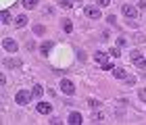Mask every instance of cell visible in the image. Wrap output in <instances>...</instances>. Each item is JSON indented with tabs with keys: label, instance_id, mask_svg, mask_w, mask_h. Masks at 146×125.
Segmentation results:
<instances>
[{
	"label": "cell",
	"instance_id": "25",
	"mask_svg": "<svg viewBox=\"0 0 146 125\" xmlns=\"http://www.w3.org/2000/svg\"><path fill=\"white\" fill-rule=\"evenodd\" d=\"M77 58L84 63V61H86V52H84V50H77Z\"/></svg>",
	"mask_w": 146,
	"mask_h": 125
},
{
	"label": "cell",
	"instance_id": "18",
	"mask_svg": "<svg viewBox=\"0 0 146 125\" xmlns=\"http://www.w3.org/2000/svg\"><path fill=\"white\" fill-rule=\"evenodd\" d=\"M100 104H102V102L96 100V98H88V106H90V108H98Z\"/></svg>",
	"mask_w": 146,
	"mask_h": 125
},
{
	"label": "cell",
	"instance_id": "14",
	"mask_svg": "<svg viewBox=\"0 0 146 125\" xmlns=\"http://www.w3.org/2000/svg\"><path fill=\"white\" fill-rule=\"evenodd\" d=\"M63 31H65V34H71V31H73V23H71V19H63Z\"/></svg>",
	"mask_w": 146,
	"mask_h": 125
},
{
	"label": "cell",
	"instance_id": "8",
	"mask_svg": "<svg viewBox=\"0 0 146 125\" xmlns=\"http://www.w3.org/2000/svg\"><path fill=\"white\" fill-rule=\"evenodd\" d=\"M84 13H86V17H88V19H100V11H98L96 6H86Z\"/></svg>",
	"mask_w": 146,
	"mask_h": 125
},
{
	"label": "cell",
	"instance_id": "22",
	"mask_svg": "<svg viewBox=\"0 0 146 125\" xmlns=\"http://www.w3.org/2000/svg\"><path fill=\"white\" fill-rule=\"evenodd\" d=\"M102 69L104 71H113V69H115V65H113L111 61H107V63H102Z\"/></svg>",
	"mask_w": 146,
	"mask_h": 125
},
{
	"label": "cell",
	"instance_id": "20",
	"mask_svg": "<svg viewBox=\"0 0 146 125\" xmlns=\"http://www.w3.org/2000/svg\"><path fill=\"white\" fill-rule=\"evenodd\" d=\"M58 4H61V9H71V6H73L71 0H58Z\"/></svg>",
	"mask_w": 146,
	"mask_h": 125
},
{
	"label": "cell",
	"instance_id": "23",
	"mask_svg": "<svg viewBox=\"0 0 146 125\" xmlns=\"http://www.w3.org/2000/svg\"><path fill=\"white\" fill-rule=\"evenodd\" d=\"M34 31H36L38 36H42V34H44L46 29H44V25H36V27H34Z\"/></svg>",
	"mask_w": 146,
	"mask_h": 125
},
{
	"label": "cell",
	"instance_id": "11",
	"mask_svg": "<svg viewBox=\"0 0 146 125\" xmlns=\"http://www.w3.org/2000/svg\"><path fill=\"white\" fill-rule=\"evenodd\" d=\"M113 77H117V79H125V77H127V71H125L123 67H115V69H113Z\"/></svg>",
	"mask_w": 146,
	"mask_h": 125
},
{
	"label": "cell",
	"instance_id": "15",
	"mask_svg": "<svg viewBox=\"0 0 146 125\" xmlns=\"http://www.w3.org/2000/svg\"><path fill=\"white\" fill-rule=\"evenodd\" d=\"M38 4H40V0H23V6H25V9H36Z\"/></svg>",
	"mask_w": 146,
	"mask_h": 125
},
{
	"label": "cell",
	"instance_id": "26",
	"mask_svg": "<svg viewBox=\"0 0 146 125\" xmlns=\"http://www.w3.org/2000/svg\"><path fill=\"white\" fill-rule=\"evenodd\" d=\"M92 121H94V123H100V121H102V115H100V113H96L94 117H92Z\"/></svg>",
	"mask_w": 146,
	"mask_h": 125
},
{
	"label": "cell",
	"instance_id": "31",
	"mask_svg": "<svg viewBox=\"0 0 146 125\" xmlns=\"http://www.w3.org/2000/svg\"><path fill=\"white\" fill-rule=\"evenodd\" d=\"M71 2H82V0H71Z\"/></svg>",
	"mask_w": 146,
	"mask_h": 125
},
{
	"label": "cell",
	"instance_id": "21",
	"mask_svg": "<svg viewBox=\"0 0 146 125\" xmlns=\"http://www.w3.org/2000/svg\"><path fill=\"white\" fill-rule=\"evenodd\" d=\"M138 98H140L142 102H146V88H140V90H138Z\"/></svg>",
	"mask_w": 146,
	"mask_h": 125
},
{
	"label": "cell",
	"instance_id": "3",
	"mask_svg": "<svg viewBox=\"0 0 146 125\" xmlns=\"http://www.w3.org/2000/svg\"><path fill=\"white\" fill-rule=\"evenodd\" d=\"M31 96H34V94H29V92L21 90V92H17V94H15V102H17V104H21V106H25V104H29Z\"/></svg>",
	"mask_w": 146,
	"mask_h": 125
},
{
	"label": "cell",
	"instance_id": "2",
	"mask_svg": "<svg viewBox=\"0 0 146 125\" xmlns=\"http://www.w3.org/2000/svg\"><path fill=\"white\" fill-rule=\"evenodd\" d=\"M58 88H61V92H63V94H67V96H73V94H75V83H73L71 79H67V77L61 79Z\"/></svg>",
	"mask_w": 146,
	"mask_h": 125
},
{
	"label": "cell",
	"instance_id": "1",
	"mask_svg": "<svg viewBox=\"0 0 146 125\" xmlns=\"http://www.w3.org/2000/svg\"><path fill=\"white\" fill-rule=\"evenodd\" d=\"M129 56H131V63L136 65V69H140V71H144V67H146V56L144 54H140V50H131L129 52Z\"/></svg>",
	"mask_w": 146,
	"mask_h": 125
},
{
	"label": "cell",
	"instance_id": "16",
	"mask_svg": "<svg viewBox=\"0 0 146 125\" xmlns=\"http://www.w3.org/2000/svg\"><path fill=\"white\" fill-rule=\"evenodd\" d=\"M31 94H34V98H42L44 88H42V85H34V92H31Z\"/></svg>",
	"mask_w": 146,
	"mask_h": 125
},
{
	"label": "cell",
	"instance_id": "7",
	"mask_svg": "<svg viewBox=\"0 0 146 125\" xmlns=\"http://www.w3.org/2000/svg\"><path fill=\"white\" fill-rule=\"evenodd\" d=\"M36 110H38L40 115H50L52 113V104L50 102H38L36 104Z\"/></svg>",
	"mask_w": 146,
	"mask_h": 125
},
{
	"label": "cell",
	"instance_id": "19",
	"mask_svg": "<svg viewBox=\"0 0 146 125\" xmlns=\"http://www.w3.org/2000/svg\"><path fill=\"white\" fill-rule=\"evenodd\" d=\"M109 54H111L113 58H119V56H121V52H119V46H113V48L109 50Z\"/></svg>",
	"mask_w": 146,
	"mask_h": 125
},
{
	"label": "cell",
	"instance_id": "9",
	"mask_svg": "<svg viewBox=\"0 0 146 125\" xmlns=\"http://www.w3.org/2000/svg\"><path fill=\"white\" fill-rule=\"evenodd\" d=\"M67 123H71V125H82V123H84V121H82V115H79L77 110H73V113L69 115Z\"/></svg>",
	"mask_w": 146,
	"mask_h": 125
},
{
	"label": "cell",
	"instance_id": "24",
	"mask_svg": "<svg viewBox=\"0 0 146 125\" xmlns=\"http://www.w3.org/2000/svg\"><path fill=\"white\" fill-rule=\"evenodd\" d=\"M125 44H127V40H125L123 36H121V38H117V46H119V48H121V46H125Z\"/></svg>",
	"mask_w": 146,
	"mask_h": 125
},
{
	"label": "cell",
	"instance_id": "10",
	"mask_svg": "<svg viewBox=\"0 0 146 125\" xmlns=\"http://www.w3.org/2000/svg\"><path fill=\"white\" fill-rule=\"evenodd\" d=\"M21 61L19 58H4V67H11V69H17V67H21Z\"/></svg>",
	"mask_w": 146,
	"mask_h": 125
},
{
	"label": "cell",
	"instance_id": "5",
	"mask_svg": "<svg viewBox=\"0 0 146 125\" xmlns=\"http://www.w3.org/2000/svg\"><path fill=\"white\" fill-rule=\"evenodd\" d=\"M2 48L6 52H17L19 50V44L13 40V38H4V40H2Z\"/></svg>",
	"mask_w": 146,
	"mask_h": 125
},
{
	"label": "cell",
	"instance_id": "29",
	"mask_svg": "<svg viewBox=\"0 0 146 125\" xmlns=\"http://www.w3.org/2000/svg\"><path fill=\"white\" fill-rule=\"evenodd\" d=\"M107 21H109V23H111V25H117V19H115V17H113V15H111V17H109V19H107Z\"/></svg>",
	"mask_w": 146,
	"mask_h": 125
},
{
	"label": "cell",
	"instance_id": "17",
	"mask_svg": "<svg viewBox=\"0 0 146 125\" xmlns=\"http://www.w3.org/2000/svg\"><path fill=\"white\" fill-rule=\"evenodd\" d=\"M0 19H2V23L6 25V23H11V13L9 11H2L0 13Z\"/></svg>",
	"mask_w": 146,
	"mask_h": 125
},
{
	"label": "cell",
	"instance_id": "27",
	"mask_svg": "<svg viewBox=\"0 0 146 125\" xmlns=\"http://www.w3.org/2000/svg\"><path fill=\"white\" fill-rule=\"evenodd\" d=\"M96 4H100V6H109V4H111V0H96Z\"/></svg>",
	"mask_w": 146,
	"mask_h": 125
},
{
	"label": "cell",
	"instance_id": "4",
	"mask_svg": "<svg viewBox=\"0 0 146 125\" xmlns=\"http://www.w3.org/2000/svg\"><path fill=\"white\" fill-rule=\"evenodd\" d=\"M121 13L127 19H131V21L138 17V9H136V6H131V4H121Z\"/></svg>",
	"mask_w": 146,
	"mask_h": 125
},
{
	"label": "cell",
	"instance_id": "6",
	"mask_svg": "<svg viewBox=\"0 0 146 125\" xmlns=\"http://www.w3.org/2000/svg\"><path fill=\"white\" fill-rule=\"evenodd\" d=\"M52 48H54V42H52V40H46V42L40 44V54H42V56H48Z\"/></svg>",
	"mask_w": 146,
	"mask_h": 125
},
{
	"label": "cell",
	"instance_id": "13",
	"mask_svg": "<svg viewBox=\"0 0 146 125\" xmlns=\"http://www.w3.org/2000/svg\"><path fill=\"white\" fill-rule=\"evenodd\" d=\"M27 21H29V19L25 17V15H19V17L15 19V25H17V27H25V25H27Z\"/></svg>",
	"mask_w": 146,
	"mask_h": 125
},
{
	"label": "cell",
	"instance_id": "12",
	"mask_svg": "<svg viewBox=\"0 0 146 125\" xmlns=\"http://www.w3.org/2000/svg\"><path fill=\"white\" fill-rule=\"evenodd\" d=\"M94 61H96V63H100V65H102V63H107V61H109V58H107V52L96 50V52H94Z\"/></svg>",
	"mask_w": 146,
	"mask_h": 125
},
{
	"label": "cell",
	"instance_id": "30",
	"mask_svg": "<svg viewBox=\"0 0 146 125\" xmlns=\"http://www.w3.org/2000/svg\"><path fill=\"white\" fill-rule=\"evenodd\" d=\"M138 6H140L142 11H146V0H140V2H138Z\"/></svg>",
	"mask_w": 146,
	"mask_h": 125
},
{
	"label": "cell",
	"instance_id": "28",
	"mask_svg": "<svg viewBox=\"0 0 146 125\" xmlns=\"http://www.w3.org/2000/svg\"><path fill=\"white\" fill-rule=\"evenodd\" d=\"M125 83H127V85H134V83H136V79H134V77H129V75H127V77H125Z\"/></svg>",
	"mask_w": 146,
	"mask_h": 125
}]
</instances>
